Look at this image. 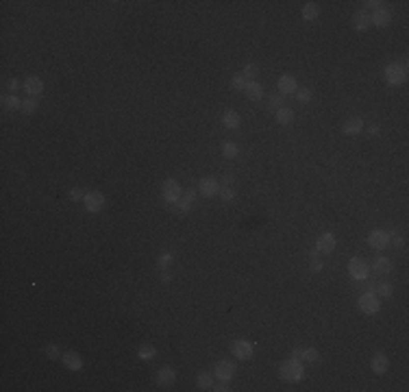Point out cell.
Segmentation results:
<instances>
[{"label": "cell", "instance_id": "603a6c76", "mask_svg": "<svg viewBox=\"0 0 409 392\" xmlns=\"http://www.w3.org/2000/svg\"><path fill=\"white\" fill-rule=\"evenodd\" d=\"M240 124H242V115L235 112V109H226L224 113H222V127L224 129H240Z\"/></svg>", "mask_w": 409, "mask_h": 392}, {"label": "cell", "instance_id": "7bdbcfd3", "mask_svg": "<svg viewBox=\"0 0 409 392\" xmlns=\"http://www.w3.org/2000/svg\"><path fill=\"white\" fill-rule=\"evenodd\" d=\"M322 268H325V261H322L320 257H318V259H311V264H309V270H311V273H320Z\"/></svg>", "mask_w": 409, "mask_h": 392}, {"label": "cell", "instance_id": "836d02e7", "mask_svg": "<svg viewBox=\"0 0 409 392\" xmlns=\"http://www.w3.org/2000/svg\"><path fill=\"white\" fill-rule=\"evenodd\" d=\"M257 74H259L257 63H246L244 70H242V77H244L246 81H257Z\"/></svg>", "mask_w": 409, "mask_h": 392}, {"label": "cell", "instance_id": "4316f807", "mask_svg": "<svg viewBox=\"0 0 409 392\" xmlns=\"http://www.w3.org/2000/svg\"><path fill=\"white\" fill-rule=\"evenodd\" d=\"M220 150H222V157H226V159H235L237 155H240V146H237L233 140H224Z\"/></svg>", "mask_w": 409, "mask_h": 392}, {"label": "cell", "instance_id": "5b68a950", "mask_svg": "<svg viewBox=\"0 0 409 392\" xmlns=\"http://www.w3.org/2000/svg\"><path fill=\"white\" fill-rule=\"evenodd\" d=\"M346 270H348V275H351V279H355V281H366L368 277H370V268H368V264L361 257L348 259Z\"/></svg>", "mask_w": 409, "mask_h": 392}, {"label": "cell", "instance_id": "ffe728a7", "mask_svg": "<svg viewBox=\"0 0 409 392\" xmlns=\"http://www.w3.org/2000/svg\"><path fill=\"white\" fill-rule=\"evenodd\" d=\"M244 94H246V98H248V100L257 103V100L264 98V85H261L259 81H246Z\"/></svg>", "mask_w": 409, "mask_h": 392}, {"label": "cell", "instance_id": "ac0fdd59", "mask_svg": "<svg viewBox=\"0 0 409 392\" xmlns=\"http://www.w3.org/2000/svg\"><path fill=\"white\" fill-rule=\"evenodd\" d=\"M22 87H24V92H27L28 96H39V94L44 92V81L39 77H35V74H31V77L24 79Z\"/></svg>", "mask_w": 409, "mask_h": 392}, {"label": "cell", "instance_id": "e0dca14e", "mask_svg": "<svg viewBox=\"0 0 409 392\" xmlns=\"http://www.w3.org/2000/svg\"><path fill=\"white\" fill-rule=\"evenodd\" d=\"M390 22H392V11H390L387 7L377 9V11L370 16V24H375L377 28H385V27H390Z\"/></svg>", "mask_w": 409, "mask_h": 392}, {"label": "cell", "instance_id": "8d00e7d4", "mask_svg": "<svg viewBox=\"0 0 409 392\" xmlns=\"http://www.w3.org/2000/svg\"><path fill=\"white\" fill-rule=\"evenodd\" d=\"M44 353H46V358H48V360H61L63 351L59 349L57 344H46V346H44Z\"/></svg>", "mask_w": 409, "mask_h": 392}, {"label": "cell", "instance_id": "9c48e42d", "mask_svg": "<svg viewBox=\"0 0 409 392\" xmlns=\"http://www.w3.org/2000/svg\"><path fill=\"white\" fill-rule=\"evenodd\" d=\"M220 190H222V185L216 177H203L200 183H198V194L205 196V198H214V196H218Z\"/></svg>", "mask_w": 409, "mask_h": 392}, {"label": "cell", "instance_id": "8992f818", "mask_svg": "<svg viewBox=\"0 0 409 392\" xmlns=\"http://www.w3.org/2000/svg\"><path fill=\"white\" fill-rule=\"evenodd\" d=\"M196 194H198V188H188L183 192V196H181L179 200L172 205L174 207V212L179 214V216H185V214H190V209L194 207V200H196Z\"/></svg>", "mask_w": 409, "mask_h": 392}, {"label": "cell", "instance_id": "7a4b0ae2", "mask_svg": "<svg viewBox=\"0 0 409 392\" xmlns=\"http://www.w3.org/2000/svg\"><path fill=\"white\" fill-rule=\"evenodd\" d=\"M383 79L390 87H401L407 81V63L405 61H392L383 70Z\"/></svg>", "mask_w": 409, "mask_h": 392}, {"label": "cell", "instance_id": "bcb514c9", "mask_svg": "<svg viewBox=\"0 0 409 392\" xmlns=\"http://www.w3.org/2000/svg\"><path fill=\"white\" fill-rule=\"evenodd\" d=\"M233 183H235V177L231 172H226L224 177H222V188H233Z\"/></svg>", "mask_w": 409, "mask_h": 392}, {"label": "cell", "instance_id": "5bb4252c", "mask_svg": "<svg viewBox=\"0 0 409 392\" xmlns=\"http://www.w3.org/2000/svg\"><path fill=\"white\" fill-rule=\"evenodd\" d=\"M276 89L281 92V96H290V94L299 92V81H296L294 74H281L279 81H276Z\"/></svg>", "mask_w": 409, "mask_h": 392}, {"label": "cell", "instance_id": "7dc6e473", "mask_svg": "<svg viewBox=\"0 0 409 392\" xmlns=\"http://www.w3.org/2000/svg\"><path fill=\"white\" fill-rule=\"evenodd\" d=\"M159 279H161V283H170V281H172V275H170V270H161Z\"/></svg>", "mask_w": 409, "mask_h": 392}, {"label": "cell", "instance_id": "2e32d148", "mask_svg": "<svg viewBox=\"0 0 409 392\" xmlns=\"http://www.w3.org/2000/svg\"><path fill=\"white\" fill-rule=\"evenodd\" d=\"M61 362H63L65 368L72 370V373H79V370L83 368V358H81L77 351H65L61 355Z\"/></svg>", "mask_w": 409, "mask_h": 392}, {"label": "cell", "instance_id": "f6af8a7d", "mask_svg": "<svg viewBox=\"0 0 409 392\" xmlns=\"http://www.w3.org/2000/svg\"><path fill=\"white\" fill-rule=\"evenodd\" d=\"M368 9H372V11H377V9H381V7H385V2L383 0H368V2H363Z\"/></svg>", "mask_w": 409, "mask_h": 392}, {"label": "cell", "instance_id": "52a82bcc", "mask_svg": "<svg viewBox=\"0 0 409 392\" xmlns=\"http://www.w3.org/2000/svg\"><path fill=\"white\" fill-rule=\"evenodd\" d=\"M390 240H392V233L385 229H372L368 233V244L370 249H377V251H383L390 246Z\"/></svg>", "mask_w": 409, "mask_h": 392}, {"label": "cell", "instance_id": "4fadbf2b", "mask_svg": "<svg viewBox=\"0 0 409 392\" xmlns=\"http://www.w3.org/2000/svg\"><path fill=\"white\" fill-rule=\"evenodd\" d=\"M174 381H176V370L172 366H161L155 373V384L159 388H170V386H174Z\"/></svg>", "mask_w": 409, "mask_h": 392}, {"label": "cell", "instance_id": "3957f363", "mask_svg": "<svg viewBox=\"0 0 409 392\" xmlns=\"http://www.w3.org/2000/svg\"><path fill=\"white\" fill-rule=\"evenodd\" d=\"M181 196H183V188H181L179 181H176V179H165L164 185H161V198H164V203L174 205Z\"/></svg>", "mask_w": 409, "mask_h": 392}, {"label": "cell", "instance_id": "6da1fadb", "mask_svg": "<svg viewBox=\"0 0 409 392\" xmlns=\"http://www.w3.org/2000/svg\"><path fill=\"white\" fill-rule=\"evenodd\" d=\"M279 377L287 384H299L305 379V366L299 358H290L279 366Z\"/></svg>", "mask_w": 409, "mask_h": 392}, {"label": "cell", "instance_id": "e575fe53", "mask_svg": "<svg viewBox=\"0 0 409 392\" xmlns=\"http://www.w3.org/2000/svg\"><path fill=\"white\" fill-rule=\"evenodd\" d=\"M172 253H170V251H164V253L159 255L157 257V268L159 270H168L170 268V264H172Z\"/></svg>", "mask_w": 409, "mask_h": 392}, {"label": "cell", "instance_id": "d6986e66", "mask_svg": "<svg viewBox=\"0 0 409 392\" xmlns=\"http://www.w3.org/2000/svg\"><path fill=\"white\" fill-rule=\"evenodd\" d=\"M363 129H366V124H363L361 118H348L346 122L342 124V133L348 135V138H355V135H359Z\"/></svg>", "mask_w": 409, "mask_h": 392}, {"label": "cell", "instance_id": "f35d334b", "mask_svg": "<svg viewBox=\"0 0 409 392\" xmlns=\"http://www.w3.org/2000/svg\"><path fill=\"white\" fill-rule=\"evenodd\" d=\"M244 85H246V79L242 77V72L233 74V79H231V87H233L235 92H244Z\"/></svg>", "mask_w": 409, "mask_h": 392}, {"label": "cell", "instance_id": "74e56055", "mask_svg": "<svg viewBox=\"0 0 409 392\" xmlns=\"http://www.w3.org/2000/svg\"><path fill=\"white\" fill-rule=\"evenodd\" d=\"M68 198L72 200V203H81V200L85 198V192H83V188H79V185H72V188L68 190Z\"/></svg>", "mask_w": 409, "mask_h": 392}, {"label": "cell", "instance_id": "cb8c5ba5", "mask_svg": "<svg viewBox=\"0 0 409 392\" xmlns=\"http://www.w3.org/2000/svg\"><path fill=\"white\" fill-rule=\"evenodd\" d=\"M370 27V13L368 11H363V9H359V11L355 13V16H353V28H355V31H366V28Z\"/></svg>", "mask_w": 409, "mask_h": 392}, {"label": "cell", "instance_id": "7402d4cb", "mask_svg": "<svg viewBox=\"0 0 409 392\" xmlns=\"http://www.w3.org/2000/svg\"><path fill=\"white\" fill-rule=\"evenodd\" d=\"M294 118H296V113H294V109H292L290 105H283L281 109H276V112H274V120H276V124H281V127L292 124V122H294Z\"/></svg>", "mask_w": 409, "mask_h": 392}, {"label": "cell", "instance_id": "c3c4849f", "mask_svg": "<svg viewBox=\"0 0 409 392\" xmlns=\"http://www.w3.org/2000/svg\"><path fill=\"white\" fill-rule=\"evenodd\" d=\"M366 131H368L370 135H379V133H381V127H379V124H368V129H366Z\"/></svg>", "mask_w": 409, "mask_h": 392}, {"label": "cell", "instance_id": "d6a6232c", "mask_svg": "<svg viewBox=\"0 0 409 392\" xmlns=\"http://www.w3.org/2000/svg\"><path fill=\"white\" fill-rule=\"evenodd\" d=\"M377 296L379 299H390V296L394 294V288H392V283H387V281H381V283H377Z\"/></svg>", "mask_w": 409, "mask_h": 392}, {"label": "cell", "instance_id": "d590c367", "mask_svg": "<svg viewBox=\"0 0 409 392\" xmlns=\"http://www.w3.org/2000/svg\"><path fill=\"white\" fill-rule=\"evenodd\" d=\"M294 96H296V100H299L300 105H307V103H311L314 94H311V89H309V87H299V92H296Z\"/></svg>", "mask_w": 409, "mask_h": 392}, {"label": "cell", "instance_id": "7c38bea8", "mask_svg": "<svg viewBox=\"0 0 409 392\" xmlns=\"http://www.w3.org/2000/svg\"><path fill=\"white\" fill-rule=\"evenodd\" d=\"M335 244H337V240L331 231H322V233L316 238V249L320 251L322 255H331L333 251H335Z\"/></svg>", "mask_w": 409, "mask_h": 392}, {"label": "cell", "instance_id": "f1b7e54d", "mask_svg": "<svg viewBox=\"0 0 409 392\" xmlns=\"http://www.w3.org/2000/svg\"><path fill=\"white\" fill-rule=\"evenodd\" d=\"M37 109H39V98L37 96H27L22 100V109H20V112H22L24 115H33Z\"/></svg>", "mask_w": 409, "mask_h": 392}, {"label": "cell", "instance_id": "30bf717a", "mask_svg": "<svg viewBox=\"0 0 409 392\" xmlns=\"http://www.w3.org/2000/svg\"><path fill=\"white\" fill-rule=\"evenodd\" d=\"M235 375V362L231 360H218L214 366V377L220 381H231Z\"/></svg>", "mask_w": 409, "mask_h": 392}, {"label": "cell", "instance_id": "ab89813d", "mask_svg": "<svg viewBox=\"0 0 409 392\" xmlns=\"http://www.w3.org/2000/svg\"><path fill=\"white\" fill-rule=\"evenodd\" d=\"M390 233H392V240H390V242L396 246V249H405V238H403V235H398V233H396V229H392Z\"/></svg>", "mask_w": 409, "mask_h": 392}, {"label": "cell", "instance_id": "4dcf8cb0", "mask_svg": "<svg viewBox=\"0 0 409 392\" xmlns=\"http://www.w3.org/2000/svg\"><path fill=\"white\" fill-rule=\"evenodd\" d=\"M196 386H198V390H211V386H214V375L209 373H198L196 375Z\"/></svg>", "mask_w": 409, "mask_h": 392}, {"label": "cell", "instance_id": "9a60e30c", "mask_svg": "<svg viewBox=\"0 0 409 392\" xmlns=\"http://www.w3.org/2000/svg\"><path fill=\"white\" fill-rule=\"evenodd\" d=\"M387 368H390V360H387V355L383 353V351H379V353L372 355L370 360V370L375 375H385Z\"/></svg>", "mask_w": 409, "mask_h": 392}, {"label": "cell", "instance_id": "ee69618b", "mask_svg": "<svg viewBox=\"0 0 409 392\" xmlns=\"http://www.w3.org/2000/svg\"><path fill=\"white\" fill-rule=\"evenodd\" d=\"M18 89H20V81H18V79H9V81H7V92L9 94H16Z\"/></svg>", "mask_w": 409, "mask_h": 392}, {"label": "cell", "instance_id": "60d3db41", "mask_svg": "<svg viewBox=\"0 0 409 392\" xmlns=\"http://www.w3.org/2000/svg\"><path fill=\"white\" fill-rule=\"evenodd\" d=\"M220 198L224 200V203H231V200L235 198V190L233 188H222L220 190Z\"/></svg>", "mask_w": 409, "mask_h": 392}, {"label": "cell", "instance_id": "681fc988", "mask_svg": "<svg viewBox=\"0 0 409 392\" xmlns=\"http://www.w3.org/2000/svg\"><path fill=\"white\" fill-rule=\"evenodd\" d=\"M320 255H322V253H320V251H318V249H316V246H314V249H309V257H311V259H318V257H320Z\"/></svg>", "mask_w": 409, "mask_h": 392}, {"label": "cell", "instance_id": "d4e9b609", "mask_svg": "<svg viewBox=\"0 0 409 392\" xmlns=\"http://www.w3.org/2000/svg\"><path fill=\"white\" fill-rule=\"evenodd\" d=\"M2 107H4V112H20V109H22V100H20L16 94H4Z\"/></svg>", "mask_w": 409, "mask_h": 392}, {"label": "cell", "instance_id": "44dd1931", "mask_svg": "<svg viewBox=\"0 0 409 392\" xmlns=\"http://www.w3.org/2000/svg\"><path fill=\"white\" fill-rule=\"evenodd\" d=\"M292 358H299L300 362H318V351L314 346H296L294 351H292Z\"/></svg>", "mask_w": 409, "mask_h": 392}, {"label": "cell", "instance_id": "277c9868", "mask_svg": "<svg viewBox=\"0 0 409 392\" xmlns=\"http://www.w3.org/2000/svg\"><path fill=\"white\" fill-rule=\"evenodd\" d=\"M357 308H359L361 314L375 316V314H379V309H381V301H379V296L375 292H363L359 296V301H357Z\"/></svg>", "mask_w": 409, "mask_h": 392}, {"label": "cell", "instance_id": "1f68e13d", "mask_svg": "<svg viewBox=\"0 0 409 392\" xmlns=\"http://www.w3.org/2000/svg\"><path fill=\"white\" fill-rule=\"evenodd\" d=\"M283 96H281V94H272V96H268V100H266V109L270 113H274L276 109H281L283 107Z\"/></svg>", "mask_w": 409, "mask_h": 392}, {"label": "cell", "instance_id": "f546056e", "mask_svg": "<svg viewBox=\"0 0 409 392\" xmlns=\"http://www.w3.org/2000/svg\"><path fill=\"white\" fill-rule=\"evenodd\" d=\"M372 268H375L377 275H390L392 273V261L387 257H377L372 261Z\"/></svg>", "mask_w": 409, "mask_h": 392}, {"label": "cell", "instance_id": "83f0119b", "mask_svg": "<svg viewBox=\"0 0 409 392\" xmlns=\"http://www.w3.org/2000/svg\"><path fill=\"white\" fill-rule=\"evenodd\" d=\"M320 16V7L316 2H305L302 4V20L305 22H314V20Z\"/></svg>", "mask_w": 409, "mask_h": 392}, {"label": "cell", "instance_id": "ba28073f", "mask_svg": "<svg viewBox=\"0 0 409 392\" xmlns=\"http://www.w3.org/2000/svg\"><path fill=\"white\" fill-rule=\"evenodd\" d=\"M231 353H233L235 360L246 362V360L252 358V353H255V344H252L250 340H235L233 346H231Z\"/></svg>", "mask_w": 409, "mask_h": 392}, {"label": "cell", "instance_id": "b9f144b4", "mask_svg": "<svg viewBox=\"0 0 409 392\" xmlns=\"http://www.w3.org/2000/svg\"><path fill=\"white\" fill-rule=\"evenodd\" d=\"M211 390H216V392H229V390H231V386H229V381H220V379H218V384L211 386Z\"/></svg>", "mask_w": 409, "mask_h": 392}, {"label": "cell", "instance_id": "8fae6325", "mask_svg": "<svg viewBox=\"0 0 409 392\" xmlns=\"http://www.w3.org/2000/svg\"><path fill=\"white\" fill-rule=\"evenodd\" d=\"M83 205L89 214H96L105 207V194L98 192V190H92V192H85V198H83Z\"/></svg>", "mask_w": 409, "mask_h": 392}, {"label": "cell", "instance_id": "484cf974", "mask_svg": "<svg viewBox=\"0 0 409 392\" xmlns=\"http://www.w3.org/2000/svg\"><path fill=\"white\" fill-rule=\"evenodd\" d=\"M155 355H157V349H155V344L144 342V344H139V346H137V358L142 360V362L155 360Z\"/></svg>", "mask_w": 409, "mask_h": 392}]
</instances>
